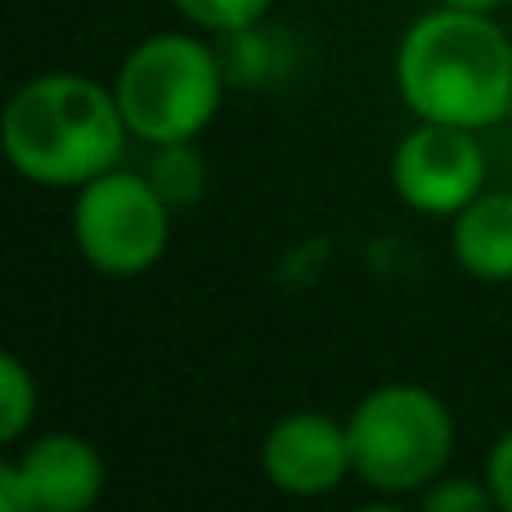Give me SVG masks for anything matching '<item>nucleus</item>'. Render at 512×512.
Returning a JSON list of instances; mask_svg holds the SVG:
<instances>
[{
    "label": "nucleus",
    "instance_id": "obj_1",
    "mask_svg": "<svg viewBox=\"0 0 512 512\" xmlns=\"http://www.w3.org/2000/svg\"><path fill=\"white\" fill-rule=\"evenodd\" d=\"M396 86L418 122L495 126L512 113V41L490 14L436 5L400 36Z\"/></svg>",
    "mask_w": 512,
    "mask_h": 512
},
{
    "label": "nucleus",
    "instance_id": "obj_2",
    "mask_svg": "<svg viewBox=\"0 0 512 512\" xmlns=\"http://www.w3.org/2000/svg\"><path fill=\"white\" fill-rule=\"evenodd\" d=\"M117 95L81 72H45L9 95L0 144L9 167L45 189H81L113 171L126 149Z\"/></svg>",
    "mask_w": 512,
    "mask_h": 512
},
{
    "label": "nucleus",
    "instance_id": "obj_3",
    "mask_svg": "<svg viewBox=\"0 0 512 512\" xmlns=\"http://www.w3.org/2000/svg\"><path fill=\"white\" fill-rule=\"evenodd\" d=\"M113 95L135 140L153 149L198 140L221 113L225 63L198 36L158 32L122 59Z\"/></svg>",
    "mask_w": 512,
    "mask_h": 512
},
{
    "label": "nucleus",
    "instance_id": "obj_4",
    "mask_svg": "<svg viewBox=\"0 0 512 512\" xmlns=\"http://www.w3.org/2000/svg\"><path fill=\"white\" fill-rule=\"evenodd\" d=\"M346 436L355 477L382 495H405L445 472L454 454V414L427 387L391 382L351 409Z\"/></svg>",
    "mask_w": 512,
    "mask_h": 512
},
{
    "label": "nucleus",
    "instance_id": "obj_5",
    "mask_svg": "<svg viewBox=\"0 0 512 512\" xmlns=\"http://www.w3.org/2000/svg\"><path fill=\"white\" fill-rule=\"evenodd\" d=\"M77 252L108 279H135L153 270L171 239V207L144 171H104L77 189L72 203Z\"/></svg>",
    "mask_w": 512,
    "mask_h": 512
},
{
    "label": "nucleus",
    "instance_id": "obj_6",
    "mask_svg": "<svg viewBox=\"0 0 512 512\" xmlns=\"http://www.w3.org/2000/svg\"><path fill=\"white\" fill-rule=\"evenodd\" d=\"M391 185L414 212L459 216L477 194H486V149L468 126L423 122L396 144Z\"/></svg>",
    "mask_w": 512,
    "mask_h": 512
},
{
    "label": "nucleus",
    "instance_id": "obj_7",
    "mask_svg": "<svg viewBox=\"0 0 512 512\" xmlns=\"http://www.w3.org/2000/svg\"><path fill=\"white\" fill-rule=\"evenodd\" d=\"M261 468L270 477V486L283 490V495L297 499L328 495L355 472L346 423L315 414V409H297V414L279 418L265 432Z\"/></svg>",
    "mask_w": 512,
    "mask_h": 512
},
{
    "label": "nucleus",
    "instance_id": "obj_8",
    "mask_svg": "<svg viewBox=\"0 0 512 512\" xmlns=\"http://www.w3.org/2000/svg\"><path fill=\"white\" fill-rule=\"evenodd\" d=\"M14 468L23 472L41 512H90L99 504L108 481L104 454L86 436H72V432L36 436L14 459Z\"/></svg>",
    "mask_w": 512,
    "mask_h": 512
},
{
    "label": "nucleus",
    "instance_id": "obj_9",
    "mask_svg": "<svg viewBox=\"0 0 512 512\" xmlns=\"http://www.w3.org/2000/svg\"><path fill=\"white\" fill-rule=\"evenodd\" d=\"M454 261L481 283H512V194H477L450 230Z\"/></svg>",
    "mask_w": 512,
    "mask_h": 512
},
{
    "label": "nucleus",
    "instance_id": "obj_10",
    "mask_svg": "<svg viewBox=\"0 0 512 512\" xmlns=\"http://www.w3.org/2000/svg\"><path fill=\"white\" fill-rule=\"evenodd\" d=\"M144 176L153 180L167 207H194L207 189V167H203V153L194 149V140H180V144H158L153 149V162Z\"/></svg>",
    "mask_w": 512,
    "mask_h": 512
},
{
    "label": "nucleus",
    "instance_id": "obj_11",
    "mask_svg": "<svg viewBox=\"0 0 512 512\" xmlns=\"http://www.w3.org/2000/svg\"><path fill=\"white\" fill-rule=\"evenodd\" d=\"M36 418V378L18 355H0V441L14 445Z\"/></svg>",
    "mask_w": 512,
    "mask_h": 512
},
{
    "label": "nucleus",
    "instance_id": "obj_12",
    "mask_svg": "<svg viewBox=\"0 0 512 512\" xmlns=\"http://www.w3.org/2000/svg\"><path fill=\"white\" fill-rule=\"evenodd\" d=\"M171 5L194 27H203V32L234 36V32H252L270 14L274 0H171Z\"/></svg>",
    "mask_w": 512,
    "mask_h": 512
},
{
    "label": "nucleus",
    "instance_id": "obj_13",
    "mask_svg": "<svg viewBox=\"0 0 512 512\" xmlns=\"http://www.w3.org/2000/svg\"><path fill=\"white\" fill-rule=\"evenodd\" d=\"M418 512H499V504L486 481L445 477V481H432V490L423 495V508Z\"/></svg>",
    "mask_w": 512,
    "mask_h": 512
},
{
    "label": "nucleus",
    "instance_id": "obj_14",
    "mask_svg": "<svg viewBox=\"0 0 512 512\" xmlns=\"http://www.w3.org/2000/svg\"><path fill=\"white\" fill-rule=\"evenodd\" d=\"M486 486H490V495H495L499 512H512V432L499 436L495 450H490V459H486Z\"/></svg>",
    "mask_w": 512,
    "mask_h": 512
},
{
    "label": "nucleus",
    "instance_id": "obj_15",
    "mask_svg": "<svg viewBox=\"0 0 512 512\" xmlns=\"http://www.w3.org/2000/svg\"><path fill=\"white\" fill-rule=\"evenodd\" d=\"M0 512H41L36 495L27 490L23 472L14 468V459L0 463Z\"/></svg>",
    "mask_w": 512,
    "mask_h": 512
},
{
    "label": "nucleus",
    "instance_id": "obj_16",
    "mask_svg": "<svg viewBox=\"0 0 512 512\" xmlns=\"http://www.w3.org/2000/svg\"><path fill=\"white\" fill-rule=\"evenodd\" d=\"M441 5H450V9H472V14H490V9H499L504 0H441Z\"/></svg>",
    "mask_w": 512,
    "mask_h": 512
},
{
    "label": "nucleus",
    "instance_id": "obj_17",
    "mask_svg": "<svg viewBox=\"0 0 512 512\" xmlns=\"http://www.w3.org/2000/svg\"><path fill=\"white\" fill-rule=\"evenodd\" d=\"M355 512H405V508H391V504H364V508H355Z\"/></svg>",
    "mask_w": 512,
    "mask_h": 512
},
{
    "label": "nucleus",
    "instance_id": "obj_18",
    "mask_svg": "<svg viewBox=\"0 0 512 512\" xmlns=\"http://www.w3.org/2000/svg\"><path fill=\"white\" fill-rule=\"evenodd\" d=\"M508 122H512V113H508Z\"/></svg>",
    "mask_w": 512,
    "mask_h": 512
}]
</instances>
